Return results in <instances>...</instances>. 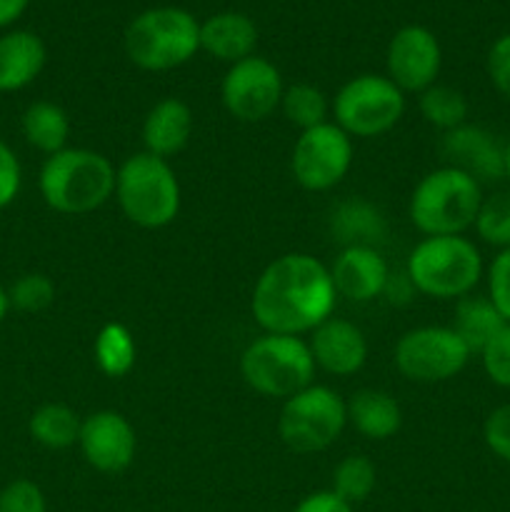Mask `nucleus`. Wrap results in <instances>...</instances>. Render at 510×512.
I'll use <instances>...</instances> for the list:
<instances>
[{
  "label": "nucleus",
  "mask_w": 510,
  "mask_h": 512,
  "mask_svg": "<svg viewBox=\"0 0 510 512\" xmlns=\"http://www.w3.org/2000/svg\"><path fill=\"white\" fill-rule=\"evenodd\" d=\"M420 115L425 118V123H430L433 128H440L443 133L458 128L468 118V100L460 90L450 88V85H430L428 90L420 93L418 100Z\"/></svg>",
  "instance_id": "cd10ccee"
},
{
  "label": "nucleus",
  "mask_w": 510,
  "mask_h": 512,
  "mask_svg": "<svg viewBox=\"0 0 510 512\" xmlns=\"http://www.w3.org/2000/svg\"><path fill=\"white\" fill-rule=\"evenodd\" d=\"M258 45V28L243 13H215L200 23V50L223 63H240L255 55Z\"/></svg>",
  "instance_id": "6ab92c4d"
},
{
  "label": "nucleus",
  "mask_w": 510,
  "mask_h": 512,
  "mask_svg": "<svg viewBox=\"0 0 510 512\" xmlns=\"http://www.w3.org/2000/svg\"><path fill=\"white\" fill-rule=\"evenodd\" d=\"M503 315L498 313L490 298L483 295H465L455 305V320L450 328L460 335L470 353H478L505 328Z\"/></svg>",
  "instance_id": "5701e85b"
},
{
  "label": "nucleus",
  "mask_w": 510,
  "mask_h": 512,
  "mask_svg": "<svg viewBox=\"0 0 510 512\" xmlns=\"http://www.w3.org/2000/svg\"><path fill=\"white\" fill-rule=\"evenodd\" d=\"M470 355L453 328L423 325L400 335L393 360L398 373L413 383H445L468 365Z\"/></svg>",
  "instance_id": "9d476101"
},
{
  "label": "nucleus",
  "mask_w": 510,
  "mask_h": 512,
  "mask_svg": "<svg viewBox=\"0 0 510 512\" xmlns=\"http://www.w3.org/2000/svg\"><path fill=\"white\" fill-rule=\"evenodd\" d=\"M335 285L330 270L308 253L275 258L255 280L250 310L265 333H313L333 315Z\"/></svg>",
  "instance_id": "f257e3e1"
},
{
  "label": "nucleus",
  "mask_w": 510,
  "mask_h": 512,
  "mask_svg": "<svg viewBox=\"0 0 510 512\" xmlns=\"http://www.w3.org/2000/svg\"><path fill=\"white\" fill-rule=\"evenodd\" d=\"M80 425L83 420L78 418V413L63 403L40 405L28 420L30 438L50 450H65L78 445Z\"/></svg>",
  "instance_id": "393cba45"
},
{
  "label": "nucleus",
  "mask_w": 510,
  "mask_h": 512,
  "mask_svg": "<svg viewBox=\"0 0 510 512\" xmlns=\"http://www.w3.org/2000/svg\"><path fill=\"white\" fill-rule=\"evenodd\" d=\"M10 308H18L23 313H40L50 308L55 300V285L43 273H25L10 285L8 290Z\"/></svg>",
  "instance_id": "7c9ffc66"
},
{
  "label": "nucleus",
  "mask_w": 510,
  "mask_h": 512,
  "mask_svg": "<svg viewBox=\"0 0 510 512\" xmlns=\"http://www.w3.org/2000/svg\"><path fill=\"white\" fill-rule=\"evenodd\" d=\"M348 425L345 400L328 385H308L280 408L278 435L293 453L308 455L330 448Z\"/></svg>",
  "instance_id": "6e6552de"
},
{
  "label": "nucleus",
  "mask_w": 510,
  "mask_h": 512,
  "mask_svg": "<svg viewBox=\"0 0 510 512\" xmlns=\"http://www.w3.org/2000/svg\"><path fill=\"white\" fill-rule=\"evenodd\" d=\"M405 113V93L388 75H355L333 100V118L350 138H378L398 125Z\"/></svg>",
  "instance_id": "1a4fd4ad"
},
{
  "label": "nucleus",
  "mask_w": 510,
  "mask_h": 512,
  "mask_svg": "<svg viewBox=\"0 0 510 512\" xmlns=\"http://www.w3.org/2000/svg\"><path fill=\"white\" fill-rule=\"evenodd\" d=\"M45 43L30 30H10L0 35V93L23 90L43 73Z\"/></svg>",
  "instance_id": "412c9836"
},
{
  "label": "nucleus",
  "mask_w": 510,
  "mask_h": 512,
  "mask_svg": "<svg viewBox=\"0 0 510 512\" xmlns=\"http://www.w3.org/2000/svg\"><path fill=\"white\" fill-rule=\"evenodd\" d=\"M328 228L343 248H378L388 235L385 215L365 198L340 200L330 213Z\"/></svg>",
  "instance_id": "aec40b11"
},
{
  "label": "nucleus",
  "mask_w": 510,
  "mask_h": 512,
  "mask_svg": "<svg viewBox=\"0 0 510 512\" xmlns=\"http://www.w3.org/2000/svg\"><path fill=\"white\" fill-rule=\"evenodd\" d=\"M443 65V50L438 38L423 25H403L390 38L385 53L388 78L403 93H423L435 85Z\"/></svg>",
  "instance_id": "ddd939ff"
},
{
  "label": "nucleus",
  "mask_w": 510,
  "mask_h": 512,
  "mask_svg": "<svg viewBox=\"0 0 510 512\" xmlns=\"http://www.w3.org/2000/svg\"><path fill=\"white\" fill-rule=\"evenodd\" d=\"M23 135L35 150L45 155H55L65 150L70 138V120L60 105L50 100L30 103L23 113Z\"/></svg>",
  "instance_id": "b1692460"
},
{
  "label": "nucleus",
  "mask_w": 510,
  "mask_h": 512,
  "mask_svg": "<svg viewBox=\"0 0 510 512\" xmlns=\"http://www.w3.org/2000/svg\"><path fill=\"white\" fill-rule=\"evenodd\" d=\"M348 410V423L368 440H388L403 425V410L398 400L385 390L365 388L350 395L345 403Z\"/></svg>",
  "instance_id": "4be33fe9"
},
{
  "label": "nucleus",
  "mask_w": 510,
  "mask_h": 512,
  "mask_svg": "<svg viewBox=\"0 0 510 512\" xmlns=\"http://www.w3.org/2000/svg\"><path fill=\"white\" fill-rule=\"evenodd\" d=\"M115 198L125 218L138 228H165L178 218L180 210L178 175L168 160L143 150L120 163Z\"/></svg>",
  "instance_id": "20e7f679"
},
{
  "label": "nucleus",
  "mask_w": 510,
  "mask_h": 512,
  "mask_svg": "<svg viewBox=\"0 0 510 512\" xmlns=\"http://www.w3.org/2000/svg\"><path fill=\"white\" fill-rule=\"evenodd\" d=\"M8 310H10L8 290H5L3 285H0V323H3V320H5V315H8Z\"/></svg>",
  "instance_id": "ea45409f"
},
{
  "label": "nucleus",
  "mask_w": 510,
  "mask_h": 512,
  "mask_svg": "<svg viewBox=\"0 0 510 512\" xmlns=\"http://www.w3.org/2000/svg\"><path fill=\"white\" fill-rule=\"evenodd\" d=\"M280 110L288 118V123L300 128V133H303V130L315 128V125L328 123L330 105L320 88H315L310 83H295L283 90Z\"/></svg>",
  "instance_id": "bb28decb"
},
{
  "label": "nucleus",
  "mask_w": 510,
  "mask_h": 512,
  "mask_svg": "<svg viewBox=\"0 0 510 512\" xmlns=\"http://www.w3.org/2000/svg\"><path fill=\"white\" fill-rule=\"evenodd\" d=\"M488 298L510 325V248L500 250L488 268Z\"/></svg>",
  "instance_id": "72a5a7b5"
},
{
  "label": "nucleus",
  "mask_w": 510,
  "mask_h": 512,
  "mask_svg": "<svg viewBox=\"0 0 510 512\" xmlns=\"http://www.w3.org/2000/svg\"><path fill=\"white\" fill-rule=\"evenodd\" d=\"M505 178L510 180V135L505 140Z\"/></svg>",
  "instance_id": "a19ab883"
},
{
  "label": "nucleus",
  "mask_w": 510,
  "mask_h": 512,
  "mask_svg": "<svg viewBox=\"0 0 510 512\" xmlns=\"http://www.w3.org/2000/svg\"><path fill=\"white\" fill-rule=\"evenodd\" d=\"M308 345L315 368H323L325 373L340 378L355 375L368 360V340L363 330L350 320L333 318V315L310 333Z\"/></svg>",
  "instance_id": "dca6fc26"
},
{
  "label": "nucleus",
  "mask_w": 510,
  "mask_h": 512,
  "mask_svg": "<svg viewBox=\"0 0 510 512\" xmlns=\"http://www.w3.org/2000/svg\"><path fill=\"white\" fill-rule=\"evenodd\" d=\"M378 485V470L375 463L365 455H348L340 460L333 470V493L345 503L358 505L373 495Z\"/></svg>",
  "instance_id": "c85d7f7f"
},
{
  "label": "nucleus",
  "mask_w": 510,
  "mask_h": 512,
  "mask_svg": "<svg viewBox=\"0 0 510 512\" xmlns=\"http://www.w3.org/2000/svg\"><path fill=\"white\" fill-rule=\"evenodd\" d=\"M483 205V185L475 178L443 165L420 178L410 195L408 213L415 228L425 235H463L475 225Z\"/></svg>",
  "instance_id": "7ed1b4c3"
},
{
  "label": "nucleus",
  "mask_w": 510,
  "mask_h": 512,
  "mask_svg": "<svg viewBox=\"0 0 510 512\" xmlns=\"http://www.w3.org/2000/svg\"><path fill=\"white\" fill-rule=\"evenodd\" d=\"M483 370L498 388L510 390V325H505L483 350H480Z\"/></svg>",
  "instance_id": "2f4dec72"
},
{
  "label": "nucleus",
  "mask_w": 510,
  "mask_h": 512,
  "mask_svg": "<svg viewBox=\"0 0 510 512\" xmlns=\"http://www.w3.org/2000/svg\"><path fill=\"white\" fill-rule=\"evenodd\" d=\"M440 153L445 165L463 170L480 185L505 178V143L480 125L463 123L443 133Z\"/></svg>",
  "instance_id": "2eb2a0df"
},
{
  "label": "nucleus",
  "mask_w": 510,
  "mask_h": 512,
  "mask_svg": "<svg viewBox=\"0 0 510 512\" xmlns=\"http://www.w3.org/2000/svg\"><path fill=\"white\" fill-rule=\"evenodd\" d=\"M475 230L480 240L488 245L500 250L510 248V190H500L490 198H483L478 218H475Z\"/></svg>",
  "instance_id": "c756f323"
},
{
  "label": "nucleus",
  "mask_w": 510,
  "mask_h": 512,
  "mask_svg": "<svg viewBox=\"0 0 510 512\" xmlns=\"http://www.w3.org/2000/svg\"><path fill=\"white\" fill-rule=\"evenodd\" d=\"M293 512H355L353 505L345 503L343 498L333 493V490H320V493H310L295 505Z\"/></svg>",
  "instance_id": "4c0bfd02"
},
{
  "label": "nucleus",
  "mask_w": 510,
  "mask_h": 512,
  "mask_svg": "<svg viewBox=\"0 0 510 512\" xmlns=\"http://www.w3.org/2000/svg\"><path fill=\"white\" fill-rule=\"evenodd\" d=\"M0 512H48V505L40 485L20 478L0 490Z\"/></svg>",
  "instance_id": "473e14b6"
},
{
  "label": "nucleus",
  "mask_w": 510,
  "mask_h": 512,
  "mask_svg": "<svg viewBox=\"0 0 510 512\" xmlns=\"http://www.w3.org/2000/svg\"><path fill=\"white\" fill-rule=\"evenodd\" d=\"M240 375L265 398H293L313 385L315 360L300 335L265 333L240 355Z\"/></svg>",
  "instance_id": "0eeeda50"
},
{
  "label": "nucleus",
  "mask_w": 510,
  "mask_h": 512,
  "mask_svg": "<svg viewBox=\"0 0 510 512\" xmlns=\"http://www.w3.org/2000/svg\"><path fill=\"white\" fill-rule=\"evenodd\" d=\"M28 8V0H0V28L13 25Z\"/></svg>",
  "instance_id": "58836bf2"
},
{
  "label": "nucleus",
  "mask_w": 510,
  "mask_h": 512,
  "mask_svg": "<svg viewBox=\"0 0 510 512\" xmlns=\"http://www.w3.org/2000/svg\"><path fill=\"white\" fill-rule=\"evenodd\" d=\"M283 75L268 58L250 55L233 63L220 85L225 110L240 123H263L280 108L283 100Z\"/></svg>",
  "instance_id": "f8f14e48"
},
{
  "label": "nucleus",
  "mask_w": 510,
  "mask_h": 512,
  "mask_svg": "<svg viewBox=\"0 0 510 512\" xmlns=\"http://www.w3.org/2000/svg\"><path fill=\"white\" fill-rule=\"evenodd\" d=\"M483 438L490 453L510 465V403L500 405L485 418Z\"/></svg>",
  "instance_id": "f704fd0d"
},
{
  "label": "nucleus",
  "mask_w": 510,
  "mask_h": 512,
  "mask_svg": "<svg viewBox=\"0 0 510 512\" xmlns=\"http://www.w3.org/2000/svg\"><path fill=\"white\" fill-rule=\"evenodd\" d=\"M405 273L415 293L438 300H460L480 283L483 258L475 243L463 235H433L415 245Z\"/></svg>",
  "instance_id": "423d86ee"
},
{
  "label": "nucleus",
  "mask_w": 510,
  "mask_h": 512,
  "mask_svg": "<svg viewBox=\"0 0 510 512\" xmlns=\"http://www.w3.org/2000/svg\"><path fill=\"white\" fill-rule=\"evenodd\" d=\"M115 175L118 170L98 150L65 148L45 158L38 188L55 213L85 215L113 198Z\"/></svg>",
  "instance_id": "f03ea898"
},
{
  "label": "nucleus",
  "mask_w": 510,
  "mask_h": 512,
  "mask_svg": "<svg viewBox=\"0 0 510 512\" xmlns=\"http://www.w3.org/2000/svg\"><path fill=\"white\" fill-rule=\"evenodd\" d=\"M78 448L85 463L103 475H118L133 465L138 438L130 420L118 410H98L80 425Z\"/></svg>",
  "instance_id": "4468645a"
},
{
  "label": "nucleus",
  "mask_w": 510,
  "mask_h": 512,
  "mask_svg": "<svg viewBox=\"0 0 510 512\" xmlns=\"http://www.w3.org/2000/svg\"><path fill=\"white\" fill-rule=\"evenodd\" d=\"M335 293L353 303H370L380 298L390 270L378 248H343L330 265Z\"/></svg>",
  "instance_id": "f3484780"
},
{
  "label": "nucleus",
  "mask_w": 510,
  "mask_h": 512,
  "mask_svg": "<svg viewBox=\"0 0 510 512\" xmlns=\"http://www.w3.org/2000/svg\"><path fill=\"white\" fill-rule=\"evenodd\" d=\"M200 50V23L183 8L143 10L125 28L130 63L150 73L180 68Z\"/></svg>",
  "instance_id": "39448f33"
},
{
  "label": "nucleus",
  "mask_w": 510,
  "mask_h": 512,
  "mask_svg": "<svg viewBox=\"0 0 510 512\" xmlns=\"http://www.w3.org/2000/svg\"><path fill=\"white\" fill-rule=\"evenodd\" d=\"M353 165V138L335 123L303 130L290 155V170L300 188L323 193L335 188Z\"/></svg>",
  "instance_id": "9b49d317"
},
{
  "label": "nucleus",
  "mask_w": 510,
  "mask_h": 512,
  "mask_svg": "<svg viewBox=\"0 0 510 512\" xmlns=\"http://www.w3.org/2000/svg\"><path fill=\"white\" fill-rule=\"evenodd\" d=\"M95 365L108 378H123L135 368L138 345L123 323H105L93 343Z\"/></svg>",
  "instance_id": "a878e982"
},
{
  "label": "nucleus",
  "mask_w": 510,
  "mask_h": 512,
  "mask_svg": "<svg viewBox=\"0 0 510 512\" xmlns=\"http://www.w3.org/2000/svg\"><path fill=\"white\" fill-rule=\"evenodd\" d=\"M485 68H488V78L495 85V90L510 100V33L500 35L490 45Z\"/></svg>",
  "instance_id": "c9c22d12"
},
{
  "label": "nucleus",
  "mask_w": 510,
  "mask_h": 512,
  "mask_svg": "<svg viewBox=\"0 0 510 512\" xmlns=\"http://www.w3.org/2000/svg\"><path fill=\"white\" fill-rule=\"evenodd\" d=\"M20 183H23V173H20V163L15 158L13 150L0 140V210L8 208L20 193Z\"/></svg>",
  "instance_id": "e433bc0d"
},
{
  "label": "nucleus",
  "mask_w": 510,
  "mask_h": 512,
  "mask_svg": "<svg viewBox=\"0 0 510 512\" xmlns=\"http://www.w3.org/2000/svg\"><path fill=\"white\" fill-rule=\"evenodd\" d=\"M193 135V110L180 98H163L148 110L143 120L145 153L173 158Z\"/></svg>",
  "instance_id": "a211bd4d"
}]
</instances>
